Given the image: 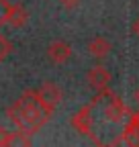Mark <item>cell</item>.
Returning a JSON list of instances; mask_svg holds the SVG:
<instances>
[{
    "mask_svg": "<svg viewBox=\"0 0 139 147\" xmlns=\"http://www.w3.org/2000/svg\"><path fill=\"white\" fill-rule=\"evenodd\" d=\"M6 117L16 129V143H23V145H29L31 135L41 131L43 125L51 119V115L39 104L35 90H25L21 98L8 106Z\"/></svg>",
    "mask_w": 139,
    "mask_h": 147,
    "instance_id": "1",
    "label": "cell"
},
{
    "mask_svg": "<svg viewBox=\"0 0 139 147\" xmlns=\"http://www.w3.org/2000/svg\"><path fill=\"white\" fill-rule=\"evenodd\" d=\"M35 96H37L39 104L47 110L49 115H53L55 108L61 102V88L55 82H43L37 90H35Z\"/></svg>",
    "mask_w": 139,
    "mask_h": 147,
    "instance_id": "2",
    "label": "cell"
},
{
    "mask_svg": "<svg viewBox=\"0 0 139 147\" xmlns=\"http://www.w3.org/2000/svg\"><path fill=\"white\" fill-rule=\"evenodd\" d=\"M72 127L76 129L78 133H82V135H86V137H90L94 143H98V139H96V135H94V117H92V100L86 104V106H82L78 113L72 117Z\"/></svg>",
    "mask_w": 139,
    "mask_h": 147,
    "instance_id": "3",
    "label": "cell"
},
{
    "mask_svg": "<svg viewBox=\"0 0 139 147\" xmlns=\"http://www.w3.org/2000/svg\"><path fill=\"white\" fill-rule=\"evenodd\" d=\"M117 143H125V145H139V113H129L127 115V123L123 127L121 137L113 139L111 145Z\"/></svg>",
    "mask_w": 139,
    "mask_h": 147,
    "instance_id": "4",
    "label": "cell"
},
{
    "mask_svg": "<svg viewBox=\"0 0 139 147\" xmlns=\"http://www.w3.org/2000/svg\"><path fill=\"white\" fill-rule=\"evenodd\" d=\"M86 80H88V84L94 92H102L111 86V71L102 65H94V67H90Z\"/></svg>",
    "mask_w": 139,
    "mask_h": 147,
    "instance_id": "5",
    "label": "cell"
},
{
    "mask_svg": "<svg viewBox=\"0 0 139 147\" xmlns=\"http://www.w3.org/2000/svg\"><path fill=\"white\" fill-rule=\"evenodd\" d=\"M70 57H72V45L65 43V41H53L47 47V59L55 65L65 63Z\"/></svg>",
    "mask_w": 139,
    "mask_h": 147,
    "instance_id": "6",
    "label": "cell"
},
{
    "mask_svg": "<svg viewBox=\"0 0 139 147\" xmlns=\"http://www.w3.org/2000/svg\"><path fill=\"white\" fill-rule=\"evenodd\" d=\"M29 21V12L23 4H12L10 2V8H8V16H6V25H10L12 29H21L25 27Z\"/></svg>",
    "mask_w": 139,
    "mask_h": 147,
    "instance_id": "7",
    "label": "cell"
},
{
    "mask_svg": "<svg viewBox=\"0 0 139 147\" xmlns=\"http://www.w3.org/2000/svg\"><path fill=\"white\" fill-rule=\"evenodd\" d=\"M111 49H113L111 41L107 39V37H102V35H96L94 39L88 43V51H90V55H92V57H96V59L107 57V55L111 53Z\"/></svg>",
    "mask_w": 139,
    "mask_h": 147,
    "instance_id": "8",
    "label": "cell"
},
{
    "mask_svg": "<svg viewBox=\"0 0 139 147\" xmlns=\"http://www.w3.org/2000/svg\"><path fill=\"white\" fill-rule=\"evenodd\" d=\"M16 143V131H8V129L0 127V147L14 145Z\"/></svg>",
    "mask_w": 139,
    "mask_h": 147,
    "instance_id": "9",
    "label": "cell"
},
{
    "mask_svg": "<svg viewBox=\"0 0 139 147\" xmlns=\"http://www.w3.org/2000/svg\"><path fill=\"white\" fill-rule=\"evenodd\" d=\"M10 53H12V45H10V41L6 39L4 35H0V63H2Z\"/></svg>",
    "mask_w": 139,
    "mask_h": 147,
    "instance_id": "10",
    "label": "cell"
},
{
    "mask_svg": "<svg viewBox=\"0 0 139 147\" xmlns=\"http://www.w3.org/2000/svg\"><path fill=\"white\" fill-rule=\"evenodd\" d=\"M8 8H10V2H8V0H0V27H2V25H6Z\"/></svg>",
    "mask_w": 139,
    "mask_h": 147,
    "instance_id": "11",
    "label": "cell"
},
{
    "mask_svg": "<svg viewBox=\"0 0 139 147\" xmlns=\"http://www.w3.org/2000/svg\"><path fill=\"white\" fill-rule=\"evenodd\" d=\"M59 4H61L63 8H67V10H74V8L80 4V0H59Z\"/></svg>",
    "mask_w": 139,
    "mask_h": 147,
    "instance_id": "12",
    "label": "cell"
},
{
    "mask_svg": "<svg viewBox=\"0 0 139 147\" xmlns=\"http://www.w3.org/2000/svg\"><path fill=\"white\" fill-rule=\"evenodd\" d=\"M133 31H135V35L139 37V18H137V21H135V25H133Z\"/></svg>",
    "mask_w": 139,
    "mask_h": 147,
    "instance_id": "13",
    "label": "cell"
},
{
    "mask_svg": "<svg viewBox=\"0 0 139 147\" xmlns=\"http://www.w3.org/2000/svg\"><path fill=\"white\" fill-rule=\"evenodd\" d=\"M135 98H137V102H139V90H137V94H135Z\"/></svg>",
    "mask_w": 139,
    "mask_h": 147,
    "instance_id": "14",
    "label": "cell"
}]
</instances>
